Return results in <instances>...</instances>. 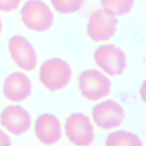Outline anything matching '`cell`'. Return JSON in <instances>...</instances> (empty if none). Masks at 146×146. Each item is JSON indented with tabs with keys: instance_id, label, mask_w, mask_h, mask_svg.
<instances>
[{
	"instance_id": "cell-17",
	"label": "cell",
	"mask_w": 146,
	"mask_h": 146,
	"mask_svg": "<svg viewBox=\"0 0 146 146\" xmlns=\"http://www.w3.org/2000/svg\"><path fill=\"white\" fill-rule=\"evenodd\" d=\"M2 24L1 19V18H0V33L2 31Z\"/></svg>"
},
{
	"instance_id": "cell-7",
	"label": "cell",
	"mask_w": 146,
	"mask_h": 146,
	"mask_svg": "<svg viewBox=\"0 0 146 146\" xmlns=\"http://www.w3.org/2000/svg\"><path fill=\"white\" fill-rule=\"evenodd\" d=\"M11 56L15 63L21 68L31 71L37 64V56L31 43L20 35L12 36L8 42Z\"/></svg>"
},
{
	"instance_id": "cell-5",
	"label": "cell",
	"mask_w": 146,
	"mask_h": 146,
	"mask_svg": "<svg viewBox=\"0 0 146 146\" xmlns=\"http://www.w3.org/2000/svg\"><path fill=\"white\" fill-rule=\"evenodd\" d=\"M94 59L97 66L111 76L121 75L126 67L125 54L111 44L98 47L94 52Z\"/></svg>"
},
{
	"instance_id": "cell-8",
	"label": "cell",
	"mask_w": 146,
	"mask_h": 146,
	"mask_svg": "<svg viewBox=\"0 0 146 146\" xmlns=\"http://www.w3.org/2000/svg\"><path fill=\"white\" fill-rule=\"evenodd\" d=\"M92 115L98 127L103 129H111L122 123L125 113L119 103L108 99L96 104L92 110Z\"/></svg>"
},
{
	"instance_id": "cell-16",
	"label": "cell",
	"mask_w": 146,
	"mask_h": 146,
	"mask_svg": "<svg viewBox=\"0 0 146 146\" xmlns=\"http://www.w3.org/2000/svg\"><path fill=\"white\" fill-rule=\"evenodd\" d=\"M11 140L4 131L0 129V145H10Z\"/></svg>"
},
{
	"instance_id": "cell-15",
	"label": "cell",
	"mask_w": 146,
	"mask_h": 146,
	"mask_svg": "<svg viewBox=\"0 0 146 146\" xmlns=\"http://www.w3.org/2000/svg\"><path fill=\"white\" fill-rule=\"evenodd\" d=\"M21 2V0H0V11L11 12L16 10Z\"/></svg>"
},
{
	"instance_id": "cell-3",
	"label": "cell",
	"mask_w": 146,
	"mask_h": 146,
	"mask_svg": "<svg viewBox=\"0 0 146 146\" xmlns=\"http://www.w3.org/2000/svg\"><path fill=\"white\" fill-rule=\"evenodd\" d=\"M79 87L82 96L90 101H97L107 96L111 91L110 80L100 71L90 69L79 76Z\"/></svg>"
},
{
	"instance_id": "cell-2",
	"label": "cell",
	"mask_w": 146,
	"mask_h": 146,
	"mask_svg": "<svg viewBox=\"0 0 146 146\" xmlns=\"http://www.w3.org/2000/svg\"><path fill=\"white\" fill-rule=\"evenodd\" d=\"M22 21L30 30L42 33L53 25L54 17L48 5L41 0H28L21 10Z\"/></svg>"
},
{
	"instance_id": "cell-6",
	"label": "cell",
	"mask_w": 146,
	"mask_h": 146,
	"mask_svg": "<svg viewBox=\"0 0 146 146\" xmlns=\"http://www.w3.org/2000/svg\"><path fill=\"white\" fill-rule=\"evenodd\" d=\"M65 132L70 141L77 145H89L95 137L94 127L89 117L79 112L72 113L67 119Z\"/></svg>"
},
{
	"instance_id": "cell-12",
	"label": "cell",
	"mask_w": 146,
	"mask_h": 146,
	"mask_svg": "<svg viewBox=\"0 0 146 146\" xmlns=\"http://www.w3.org/2000/svg\"><path fill=\"white\" fill-rule=\"evenodd\" d=\"M106 145H142L139 137L135 134L125 131H117L108 135L106 140Z\"/></svg>"
},
{
	"instance_id": "cell-13",
	"label": "cell",
	"mask_w": 146,
	"mask_h": 146,
	"mask_svg": "<svg viewBox=\"0 0 146 146\" xmlns=\"http://www.w3.org/2000/svg\"><path fill=\"white\" fill-rule=\"evenodd\" d=\"M135 0H100L103 9L115 16H122L130 12Z\"/></svg>"
},
{
	"instance_id": "cell-4",
	"label": "cell",
	"mask_w": 146,
	"mask_h": 146,
	"mask_svg": "<svg viewBox=\"0 0 146 146\" xmlns=\"http://www.w3.org/2000/svg\"><path fill=\"white\" fill-rule=\"evenodd\" d=\"M117 24L116 16L104 9H98L89 18L87 26V34L94 42L107 41L114 36Z\"/></svg>"
},
{
	"instance_id": "cell-11",
	"label": "cell",
	"mask_w": 146,
	"mask_h": 146,
	"mask_svg": "<svg viewBox=\"0 0 146 146\" xmlns=\"http://www.w3.org/2000/svg\"><path fill=\"white\" fill-rule=\"evenodd\" d=\"M35 132L42 143L46 145L54 144L60 140L62 136L60 123L51 113L42 114L35 121Z\"/></svg>"
},
{
	"instance_id": "cell-9",
	"label": "cell",
	"mask_w": 146,
	"mask_h": 146,
	"mask_svg": "<svg viewBox=\"0 0 146 146\" xmlns=\"http://www.w3.org/2000/svg\"><path fill=\"white\" fill-rule=\"evenodd\" d=\"M1 124L15 135L27 132L31 124V117L27 111L18 105H10L5 108L0 115Z\"/></svg>"
},
{
	"instance_id": "cell-1",
	"label": "cell",
	"mask_w": 146,
	"mask_h": 146,
	"mask_svg": "<svg viewBox=\"0 0 146 146\" xmlns=\"http://www.w3.org/2000/svg\"><path fill=\"white\" fill-rule=\"evenodd\" d=\"M72 76V70L69 64L59 58H53L46 60L39 70L41 83L50 91H57L66 87Z\"/></svg>"
},
{
	"instance_id": "cell-10",
	"label": "cell",
	"mask_w": 146,
	"mask_h": 146,
	"mask_svg": "<svg viewBox=\"0 0 146 146\" xmlns=\"http://www.w3.org/2000/svg\"><path fill=\"white\" fill-rule=\"evenodd\" d=\"M31 83L29 77L23 72L16 71L9 74L5 79L3 92L12 102L25 100L31 92Z\"/></svg>"
},
{
	"instance_id": "cell-14",
	"label": "cell",
	"mask_w": 146,
	"mask_h": 146,
	"mask_svg": "<svg viewBox=\"0 0 146 146\" xmlns=\"http://www.w3.org/2000/svg\"><path fill=\"white\" fill-rule=\"evenodd\" d=\"M85 0H51L54 9L62 14H70L79 10Z\"/></svg>"
}]
</instances>
